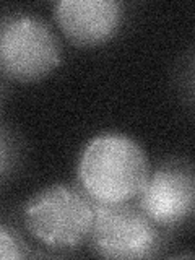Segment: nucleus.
<instances>
[{
  "mask_svg": "<svg viewBox=\"0 0 195 260\" xmlns=\"http://www.w3.org/2000/svg\"><path fill=\"white\" fill-rule=\"evenodd\" d=\"M193 85H195V75H193Z\"/></svg>",
  "mask_w": 195,
  "mask_h": 260,
  "instance_id": "6e6552de",
  "label": "nucleus"
},
{
  "mask_svg": "<svg viewBox=\"0 0 195 260\" xmlns=\"http://www.w3.org/2000/svg\"><path fill=\"white\" fill-rule=\"evenodd\" d=\"M55 20L70 43L98 46L116 36L124 20V5L117 0H60Z\"/></svg>",
  "mask_w": 195,
  "mask_h": 260,
  "instance_id": "423d86ee",
  "label": "nucleus"
},
{
  "mask_svg": "<svg viewBox=\"0 0 195 260\" xmlns=\"http://www.w3.org/2000/svg\"><path fill=\"white\" fill-rule=\"evenodd\" d=\"M91 242L106 258H145L158 249L159 233L145 211L128 202L96 203Z\"/></svg>",
  "mask_w": 195,
  "mask_h": 260,
  "instance_id": "20e7f679",
  "label": "nucleus"
},
{
  "mask_svg": "<svg viewBox=\"0 0 195 260\" xmlns=\"http://www.w3.org/2000/svg\"><path fill=\"white\" fill-rule=\"evenodd\" d=\"M143 148L122 134H103L81 153L78 177L96 203H127L142 193L150 177Z\"/></svg>",
  "mask_w": 195,
  "mask_h": 260,
  "instance_id": "f257e3e1",
  "label": "nucleus"
},
{
  "mask_svg": "<svg viewBox=\"0 0 195 260\" xmlns=\"http://www.w3.org/2000/svg\"><path fill=\"white\" fill-rule=\"evenodd\" d=\"M0 63L8 78L21 83L38 81L60 63L59 41L39 16H8L0 32Z\"/></svg>",
  "mask_w": 195,
  "mask_h": 260,
  "instance_id": "7ed1b4c3",
  "label": "nucleus"
},
{
  "mask_svg": "<svg viewBox=\"0 0 195 260\" xmlns=\"http://www.w3.org/2000/svg\"><path fill=\"white\" fill-rule=\"evenodd\" d=\"M23 219L29 234L43 246L73 249L91 236L94 205L81 190L54 184L28 200Z\"/></svg>",
  "mask_w": 195,
  "mask_h": 260,
  "instance_id": "f03ea898",
  "label": "nucleus"
},
{
  "mask_svg": "<svg viewBox=\"0 0 195 260\" xmlns=\"http://www.w3.org/2000/svg\"><path fill=\"white\" fill-rule=\"evenodd\" d=\"M23 255V246L16 236L8 231L7 226L0 228V257L4 260H12L21 258Z\"/></svg>",
  "mask_w": 195,
  "mask_h": 260,
  "instance_id": "0eeeda50",
  "label": "nucleus"
},
{
  "mask_svg": "<svg viewBox=\"0 0 195 260\" xmlns=\"http://www.w3.org/2000/svg\"><path fill=\"white\" fill-rule=\"evenodd\" d=\"M140 208L159 228H179L195 218V169L168 162L150 174Z\"/></svg>",
  "mask_w": 195,
  "mask_h": 260,
  "instance_id": "39448f33",
  "label": "nucleus"
}]
</instances>
